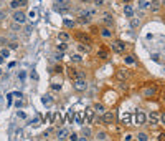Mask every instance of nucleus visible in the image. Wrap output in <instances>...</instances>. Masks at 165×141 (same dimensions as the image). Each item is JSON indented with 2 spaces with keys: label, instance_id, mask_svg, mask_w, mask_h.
Returning <instances> with one entry per match:
<instances>
[{
  "label": "nucleus",
  "instance_id": "1",
  "mask_svg": "<svg viewBox=\"0 0 165 141\" xmlns=\"http://www.w3.org/2000/svg\"><path fill=\"white\" fill-rule=\"evenodd\" d=\"M12 20L17 22V23H20V25H25L26 23V14H25V12H22L20 8H18V10H13L12 12Z\"/></svg>",
  "mask_w": 165,
  "mask_h": 141
},
{
  "label": "nucleus",
  "instance_id": "2",
  "mask_svg": "<svg viewBox=\"0 0 165 141\" xmlns=\"http://www.w3.org/2000/svg\"><path fill=\"white\" fill-rule=\"evenodd\" d=\"M55 8L58 12H61V14H65V12H68L71 8V3L69 0H55Z\"/></svg>",
  "mask_w": 165,
  "mask_h": 141
},
{
  "label": "nucleus",
  "instance_id": "3",
  "mask_svg": "<svg viewBox=\"0 0 165 141\" xmlns=\"http://www.w3.org/2000/svg\"><path fill=\"white\" fill-rule=\"evenodd\" d=\"M111 50L116 52V53H124V52H126V43L122 40H114L111 43Z\"/></svg>",
  "mask_w": 165,
  "mask_h": 141
},
{
  "label": "nucleus",
  "instance_id": "4",
  "mask_svg": "<svg viewBox=\"0 0 165 141\" xmlns=\"http://www.w3.org/2000/svg\"><path fill=\"white\" fill-rule=\"evenodd\" d=\"M26 5H28V0H10V3H8L12 10H18V8H23Z\"/></svg>",
  "mask_w": 165,
  "mask_h": 141
},
{
  "label": "nucleus",
  "instance_id": "5",
  "mask_svg": "<svg viewBox=\"0 0 165 141\" xmlns=\"http://www.w3.org/2000/svg\"><path fill=\"white\" fill-rule=\"evenodd\" d=\"M102 23H104V27H114V17L112 14H109V12H102Z\"/></svg>",
  "mask_w": 165,
  "mask_h": 141
},
{
  "label": "nucleus",
  "instance_id": "6",
  "mask_svg": "<svg viewBox=\"0 0 165 141\" xmlns=\"http://www.w3.org/2000/svg\"><path fill=\"white\" fill-rule=\"evenodd\" d=\"M74 88H76L78 91H84L88 88V83H86V78H76L74 80Z\"/></svg>",
  "mask_w": 165,
  "mask_h": 141
},
{
  "label": "nucleus",
  "instance_id": "7",
  "mask_svg": "<svg viewBox=\"0 0 165 141\" xmlns=\"http://www.w3.org/2000/svg\"><path fill=\"white\" fill-rule=\"evenodd\" d=\"M147 121L150 123V126H157L160 123V114L159 113H149L147 114Z\"/></svg>",
  "mask_w": 165,
  "mask_h": 141
},
{
  "label": "nucleus",
  "instance_id": "8",
  "mask_svg": "<svg viewBox=\"0 0 165 141\" xmlns=\"http://www.w3.org/2000/svg\"><path fill=\"white\" fill-rule=\"evenodd\" d=\"M101 116V121L104 123V125H111V123L114 121V113H111V111H104L102 114H99Z\"/></svg>",
  "mask_w": 165,
  "mask_h": 141
},
{
  "label": "nucleus",
  "instance_id": "9",
  "mask_svg": "<svg viewBox=\"0 0 165 141\" xmlns=\"http://www.w3.org/2000/svg\"><path fill=\"white\" fill-rule=\"evenodd\" d=\"M122 12H124V15H126L127 19H132V17L136 15V8H134L131 3H126V5H124V8H122Z\"/></svg>",
  "mask_w": 165,
  "mask_h": 141
},
{
  "label": "nucleus",
  "instance_id": "10",
  "mask_svg": "<svg viewBox=\"0 0 165 141\" xmlns=\"http://www.w3.org/2000/svg\"><path fill=\"white\" fill-rule=\"evenodd\" d=\"M84 116H86V121L88 123H92V121H94V108L88 106L86 110H84Z\"/></svg>",
  "mask_w": 165,
  "mask_h": 141
},
{
  "label": "nucleus",
  "instance_id": "11",
  "mask_svg": "<svg viewBox=\"0 0 165 141\" xmlns=\"http://www.w3.org/2000/svg\"><path fill=\"white\" fill-rule=\"evenodd\" d=\"M99 33H101V38H104V40H111L112 38V30L109 27H102Z\"/></svg>",
  "mask_w": 165,
  "mask_h": 141
},
{
  "label": "nucleus",
  "instance_id": "12",
  "mask_svg": "<svg viewBox=\"0 0 165 141\" xmlns=\"http://www.w3.org/2000/svg\"><path fill=\"white\" fill-rule=\"evenodd\" d=\"M69 136V130L68 128H60V130L56 131V139H65Z\"/></svg>",
  "mask_w": 165,
  "mask_h": 141
},
{
  "label": "nucleus",
  "instance_id": "13",
  "mask_svg": "<svg viewBox=\"0 0 165 141\" xmlns=\"http://www.w3.org/2000/svg\"><path fill=\"white\" fill-rule=\"evenodd\" d=\"M76 50L79 52V53H89V52H91V47H89V43H81L79 42L76 45Z\"/></svg>",
  "mask_w": 165,
  "mask_h": 141
},
{
  "label": "nucleus",
  "instance_id": "14",
  "mask_svg": "<svg viewBox=\"0 0 165 141\" xmlns=\"http://www.w3.org/2000/svg\"><path fill=\"white\" fill-rule=\"evenodd\" d=\"M136 123H137V125H145V123H147V113H144V111H139V113H137Z\"/></svg>",
  "mask_w": 165,
  "mask_h": 141
},
{
  "label": "nucleus",
  "instance_id": "15",
  "mask_svg": "<svg viewBox=\"0 0 165 141\" xmlns=\"http://www.w3.org/2000/svg\"><path fill=\"white\" fill-rule=\"evenodd\" d=\"M150 12H154V14H159L160 12V0H150Z\"/></svg>",
  "mask_w": 165,
  "mask_h": 141
},
{
  "label": "nucleus",
  "instance_id": "16",
  "mask_svg": "<svg viewBox=\"0 0 165 141\" xmlns=\"http://www.w3.org/2000/svg\"><path fill=\"white\" fill-rule=\"evenodd\" d=\"M137 3H139V8L142 12H147L150 8V0H137Z\"/></svg>",
  "mask_w": 165,
  "mask_h": 141
},
{
  "label": "nucleus",
  "instance_id": "17",
  "mask_svg": "<svg viewBox=\"0 0 165 141\" xmlns=\"http://www.w3.org/2000/svg\"><path fill=\"white\" fill-rule=\"evenodd\" d=\"M76 38H78V42H81V43H89V42H91V40H89V35L84 33V32L76 33Z\"/></svg>",
  "mask_w": 165,
  "mask_h": 141
},
{
  "label": "nucleus",
  "instance_id": "18",
  "mask_svg": "<svg viewBox=\"0 0 165 141\" xmlns=\"http://www.w3.org/2000/svg\"><path fill=\"white\" fill-rule=\"evenodd\" d=\"M69 60L73 61V63H76V65L83 63V53H79V52H78V53H73L69 56Z\"/></svg>",
  "mask_w": 165,
  "mask_h": 141
},
{
  "label": "nucleus",
  "instance_id": "19",
  "mask_svg": "<svg viewBox=\"0 0 165 141\" xmlns=\"http://www.w3.org/2000/svg\"><path fill=\"white\" fill-rule=\"evenodd\" d=\"M58 40H60V42H68V43H69L71 35H69L68 32H60V33H58Z\"/></svg>",
  "mask_w": 165,
  "mask_h": 141
},
{
  "label": "nucleus",
  "instance_id": "20",
  "mask_svg": "<svg viewBox=\"0 0 165 141\" xmlns=\"http://www.w3.org/2000/svg\"><path fill=\"white\" fill-rule=\"evenodd\" d=\"M63 25H65V28H74V27H76V20H73V19H63Z\"/></svg>",
  "mask_w": 165,
  "mask_h": 141
},
{
  "label": "nucleus",
  "instance_id": "21",
  "mask_svg": "<svg viewBox=\"0 0 165 141\" xmlns=\"http://www.w3.org/2000/svg\"><path fill=\"white\" fill-rule=\"evenodd\" d=\"M127 78H129V72H127V70H119V72H117V80L126 81Z\"/></svg>",
  "mask_w": 165,
  "mask_h": 141
},
{
  "label": "nucleus",
  "instance_id": "22",
  "mask_svg": "<svg viewBox=\"0 0 165 141\" xmlns=\"http://www.w3.org/2000/svg\"><path fill=\"white\" fill-rule=\"evenodd\" d=\"M124 63L129 65V67H134V65H137V61H136V58H134V56L126 55V56H124Z\"/></svg>",
  "mask_w": 165,
  "mask_h": 141
},
{
  "label": "nucleus",
  "instance_id": "23",
  "mask_svg": "<svg viewBox=\"0 0 165 141\" xmlns=\"http://www.w3.org/2000/svg\"><path fill=\"white\" fill-rule=\"evenodd\" d=\"M41 101L46 105V106H51V105H53V96L51 95H43L41 96Z\"/></svg>",
  "mask_w": 165,
  "mask_h": 141
},
{
  "label": "nucleus",
  "instance_id": "24",
  "mask_svg": "<svg viewBox=\"0 0 165 141\" xmlns=\"http://www.w3.org/2000/svg\"><path fill=\"white\" fill-rule=\"evenodd\" d=\"M91 23V19H88V17H78L76 19V25H88Z\"/></svg>",
  "mask_w": 165,
  "mask_h": 141
},
{
  "label": "nucleus",
  "instance_id": "25",
  "mask_svg": "<svg viewBox=\"0 0 165 141\" xmlns=\"http://www.w3.org/2000/svg\"><path fill=\"white\" fill-rule=\"evenodd\" d=\"M66 75H68V77H69L73 81L76 80V77H78V73L74 72V68H71V67H68V68H66Z\"/></svg>",
  "mask_w": 165,
  "mask_h": 141
},
{
  "label": "nucleus",
  "instance_id": "26",
  "mask_svg": "<svg viewBox=\"0 0 165 141\" xmlns=\"http://www.w3.org/2000/svg\"><path fill=\"white\" fill-rule=\"evenodd\" d=\"M104 111H106V108H104V105H102V103H96V105H94V113L102 114Z\"/></svg>",
  "mask_w": 165,
  "mask_h": 141
},
{
  "label": "nucleus",
  "instance_id": "27",
  "mask_svg": "<svg viewBox=\"0 0 165 141\" xmlns=\"http://www.w3.org/2000/svg\"><path fill=\"white\" fill-rule=\"evenodd\" d=\"M74 120H76L78 125H83L84 121H86V116H84L83 113H76V116H74Z\"/></svg>",
  "mask_w": 165,
  "mask_h": 141
},
{
  "label": "nucleus",
  "instance_id": "28",
  "mask_svg": "<svg viewBox=\"0 0 165 141\" xmlns=\"http://www.w3.org/2000/svg\"><path fill=\"white\" fill-rule=\"evenodd\" d=\"M0 55L8 58V56H10V48H8V47H2V48H0Z\"/></svg>",
  "mask_w": 165,
  "mask_h": 141
},
{
  "label": "nucleus",
  "instance_id": "29",
  "mask_svg": "<svg viewBox=\"0 0 165 141\" xmlns=\"http://www.w3.org/2000/svg\"><path fill=\"white\" fill-rule=\"evenodd\" d=\"M58 52H66L68 50V42H60V45L56 47Z\"/></svg>",
  "mask_w": 165,
  "mask_h": 141
},
{
  "label": "nucleus",
  "instance_id": "30",
  "mask_svg": "<svg viewBox=\"0 0 165 141\" xmlns=\"http://www.w3.org/2000/svg\"><path fill=\"white\" fill-rule=\"evenodd\" d=\"M136 139H139V141H149V135H147V133H137L136 135Z\"/></svg>",
  "mask_w": 165,
  "mask_h": 141
},
{
  "label": "nucleus",
  "instance_id": "31",
  "mask_svg": "<svg viewBox=\"0 0 165 141\" xmlns=\"http://www.w3.org/2000/svg\"><path fill=\"white\" fill-rule=\"evenodd\" d=\"M97 56H99V58H108L109 53H108V50H106V48H101V50L97 52Z\"/></svg>",
  "mask_w": 165,
  "mask_h": 141
},
{
  "label": "nucleus",
  "instance_id": "32",
  "mask_svg": "<svg viewBox=\"0 0 165 141\" xmlns=\"http://www.w3.org/2000/svg\"><path fill=\"white\" fill-rule=\"evenodd\" d=\"M122 123H124V125H131V114H129V113L122 114Z\"/></svg>",
  "mask_w": 165,
  "mask_h": 141
},
{
  "label": "nucleus",
  "instance_id": "33",
  "mask_svg": "<svg viewBox=\"0 0 165 141\" xmlns=\"http://www.w3.org/2000/svg\"><path fill=\"white\" fill-rule=\"evenodd\" d=\"M109 136L108 133H104V131H99V133H96V139H108Z\"/></svg>",
  "mask_w": 165,
  "mask_h": 141
},
{
  "label": "nucleus",
  "instance_id": "34",
  "mask_svg": "<svg viewBox=\"0 0 165 141\" xmlns=\"http://www.w3.org/2000/svg\"><path fill=\"white\" fill-rule=\"evenodd\" d=\"M155 93V88H145L144 90V96H152Z\"/></svg>",
  "mask_w": 165,
  "mask_h": 141
},
{
  "label": "nucleus",
  "instance_id": "35",
  "mask_svg": "<svg viewBox=\"0 0 165 141\" xmlns=\"http://www.w3.org/2000/svg\"><path fill=\"white\" fill-rule=\"evenodd\" d=\"M66 121H69V123H73L74 121V113L73 111H68V113H66Z\"/></svg>",
  "mask_w": 165,
  "mask_h": 141
},
{
  "label": "nucleus",
  "instance_id": "36",
  "mask_svg": "<svg viewBox=\"0 0 165 141\" xmlns=\"http://www.w3.org/2000/svg\"><path fill=\"white\" fill-rule=\"evenodd\" d=\"M139 23H140L139 19H134V17L131 19V27H132V28H137V27H139Z\"/></svg>",
  "mask_w": 165,
  "mask_h": 141
},
{
  "label": "nucleus",
  "instance_id": "37",
  "mask_svg": "<svg viewBox=\"0 0 165 141\" xmlns=\"http://www.w3.org/2000/svg\"><path fill=\"white\" fill-rule=\"evenodd\" d=\"M7 47L10 48V50H17V48H18V43H17V42H12V40H10V42L7 43Z\"/></svg>",
  "mask_w": 165,
  "mask_h": 141
},
{
  "label": "nucleus",
  "instance_id": "38",
  "mask_svg": "<svg viewBox=\"0 0 165 141\" xmlns=\"http://www.w3.org/2000/svg\"><path fill=\"white\" fill-rule=\"evenodd\" d=\"M10 28H12V32H18V30L22 28V25H20V23H17V22H13Z\"/></svg>",
  "mask_w": 165,
  "mask_h": 141
},
{
  "label": "nucleus",
  "instance_id": "39",
  "mask_svg": "<svg viewBox=\"0 0 165 141\" xmlns=\"http://www.w3.org/2000/svg\"><path fill=\"white\" fill-rule=\"evenodd\" d=\"M83 136H86V138H88V136H91V130H89V128H84V130H83Z\"/></svg>",
  "mask_w": 165,
  "mask_h": 141
},
{
  "label": "nucleus",
  "instance_id": "40",
  "mask_svg": "<svg viewBox=\"0 0 165 141\" xmlns=\"http://www.w3.org/2000/svg\"><path fill=\"white\" fill-rule=\"evenodd\" d=\"M32 30H33V25H32V23L25 27V32H26V33H32Z\"/></svg>",
  "mask_w": 165,
  "mask_h": 141
},
{
  "label": "nucleus",
  "instance_id": "41",
  "mask_svg": "<svg viewBox=\"0 0 165 141\" xmlns=\"http://www.w3.org/2000/svg\"><path fill=\"white\" fill-rule=\"evenodd\" d=\"M17 116H18L20 120H25V118H26V114H25L23 111H18V113H17Z\"/></svg>",
  "mask_w": 165,
  "mask_h": 141
},
{
  "label": "nucleus",
  "instance_id": "42",
  "mask_svg": "<svg viewBox=\"0 0 165 141\" xmlns=\"http://www.w3.org/2000/svg\"><path fill=\"white\" fill-rule=\"evenodd\" d=\"M3 19H7V12L5 10H0V20H3Z\"/></svg>",
  "mask_w": 165,
  "mask_h": 141
},
{
  "label": "nucleus",
  "instance_id": "43",
  "mask_svg": "<svg viewBox=\"0 0 165 141\" xmlns=\"http://www.w3.org/2000/svg\"><path fill=\"white\" fill-rule=\"evenodd\" d=\"M68 138H69V139H73V141H74V139H78V138H79V136H78L76 133H71V135L68 136Z\"/></svg>",
  "mask_w": 165,
  "mask_h": 141
},
{
  "label": "nucleus",
  "instance_id": "44",
  "mask_svg": "<svg viewBox=\"0 0 165 141\" xmlns=\"http://www.w3.org/2000/svg\"><path fill=\"white\" fill-rule=\"evenodd\" d=\"M51 90H53V91H60V90H61V85H53Z\"/></svg>",
  "mask_w": 165,
  "mask_h": 141
},
{
  "label": "nucleus",
  "instance_id": "45",
  "mask_svg": "<svg viewBox=\"0 0 165 141\" xmlns=\"http://www.w3.org/2000/svg\"><path fill=\"white\" fill-rule=\"evenodd\" d=\"M132 138H134L132 135H126V136H124V139H126V141H129V139H132Z\"/></svg>",
  "mask_w": 165,
  "mask_h": 141
},
{
  "label": "nucleus",
  "instance_id": "46",
  "mask_svg": "<svg viewBox=\"0 0 165 141\" xmlns=\"http://www.w3.org/2000/svg\"><path fill=\"white\" fill-rule=\"evenodd\" d=\"M30 17H32V19H35V17H37V10H32V14H30Z\"/></svg>",
  "mask_w": 165,
  "mask_h": 141
},
{
  "label": "nucleus",
  "instance_id": "47",
  "mask_svg": "<svg viewBox=\"0 0 165 141\" xmlns=\"http://www.w3.org/2000/svg\"><path fill=\"white\" fill-rule=\"evenodd\" d=\"M7 58H5V56H2V55H0V65H3V61H5Z\"/></svg>",
  "mask_w": 165,
  "mask_h": 141
},
{
  "label": "nucleus",
  "instance_id": "48",
  "mask_svg": "<svg viewBox=\"0 0 165 141\" xmlns=\"http://www.w3.org/2000/svg\"><path fill=\"white\" fill-rule=\"evenodd\" d=\"M22 105H23V101H22V100H18V101L15 103V106H22Z\"/></svg>",
  "mask_w": 165,
  "mask_h": 141
},
{
  "label": "nucleus",
  "instance_id": "49",
  "mask_svg": "<svg viewBox=\"0 0 165 141\" xmlns=\"http://www.w3.org/2000/svg\"><path fill=\"white\" fill-rule=\"evenodd\" d=\"M160 121H162L163 125H165V114H162V116H160Z\"/></svg>",
  "mask_w": 165,
  "mask_h": 141
},
{
  "label": "nucleus",
  "instance_id": "50",
  "mask_svg": "<svg viewBox=\"0 0 165 141\" xmlns=\"http://www.w3.org/2000/svg\"><path fill=\"white\" fill-rule=\"evenodd\" d=\"M159 139H165V133H162V135H160V136H159Z\"/></svg>",
  "mask_w": 165,
  "mask_h": 141
},
{
  "label": "nucleus",
  "instance_id": "51",
  "mask_svg": "<svg viewBox=\"0 0 165 141\" xmlns=\"http://www.w3.org/2000/svg\"><path fill=\"white\" fill-rule=\"evenodd\" d=\"M81 2H84V3H89V2H92V0H81Z\"/></svg>",
  "mask_w": 165,
  "mask_h": 141
},
{
  "label": "nucleus",
  "instance_id": "52",
  "mask_svg": "<svg viewBox=\"0 0 165 141\" xmlns=\"http://www.w3.org/2000/svg\"><path fill=\"white\" fill-rule=\"evenodd\" d=\"M122 2H124V3H131L132 0H122Z\"/></svg>",
  "mask_w": 165,
  "mask_h": 141
},
{
  "label": "nucleus",
  "instance_id": "53",
  "mask_svg": "<svg viewBox=\"0 0 165 141\" xmlns=\"http://www.w3.org/2000/svg\"><path fill=\"white\" fill-rule=\"evenodd\" d=\"M0 75H2V67H0Z\"/></svg>",
  "mask_w": 165,
  "mask_h": 141
}]
</instances>
